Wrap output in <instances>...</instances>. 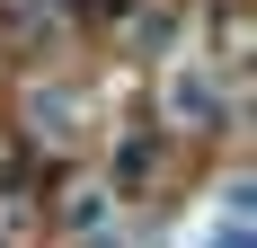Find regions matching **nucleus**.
I'll return each instance as SVG.
<instances>
[{
    "mask_svg": "<svg viewBox=\"0 0 257 248\" xmlns=\"http://www.w3.org/2000/svg\"><path fill=\"white\" fill-rule=\"evenodd\" d=\"M80 9H124V0H80Z\"/></svg>",
    "mask_w": 257,
    "mask_h": 248,
    "instance_id": "f257e3e1",
    "label": "nucleus"
}]
</instances>
